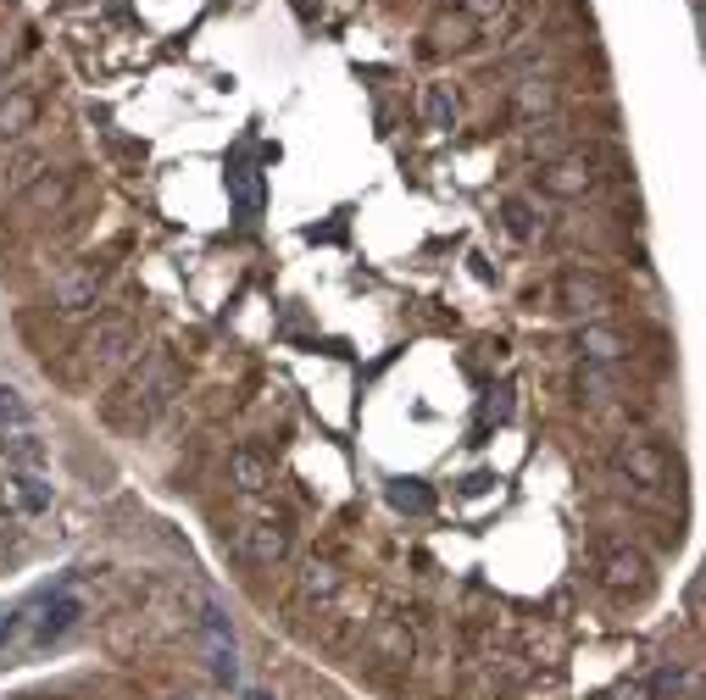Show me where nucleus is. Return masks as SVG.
<instances>
[{
	"mask_svg": "<svg viewBox=\"0 0 706 700\" xmlns=\"http://www.w3.org/2000/svg\"><path fill=\"white\" fill-rule=\"evenodd\" d=\"M390 506L423 517V511H434V489H423L417 478H395V484H390Z\"/></svg>",
	"mask_w": 706,
	"mask_h": 700,
	"instance_id": "10",
	"label": "nucleus"
},
{
	"mask_svg": "<svg viewBox=\"0 0 706 700\" xmlns=\"http://www.w3.org/2000/svg\"><path fill=\"white\" fill-rule=\"evenodd\" d=\"M7 456L23 467V473H40L45 467V445H40V433L29 428V433H7Z\"/></svg>",
	"mask_w": 706,
	"mask_h": 700,
	"instance_id": "11",
	"label": "nucleus"
},
{
	"mask_svg": "<svg viewBox=\"0 0 706 700\" xmlns=\"http://www.w3.org/2000/svg\"><path fill=\"white\" fill-rule=\"evenodd\" d=\"M501 212H506V228H512L517 239H535L540 223H535V206H528V201H506Z\"/></svg>",
	"mask_w": 706,
	"mask_h": 700,
	"instance_id": "16",
	"label": "nucleus"
},
{
	"mask_svg": "<svg viewBox=\"0 0 706 700\" xmlns=\"http://www.w3.org/2000/svg\"><path fill=\"white\" fill-rule=\"evenodd\" d=\"M635 573H640V562H635V556H629V562H624V556L612 562V584H624V578H635Z\"/></svg>",
	"mask_w": 706,
	"mask_h": 700,
	"instance_id": "20",
	"label": "nucleus"
},
{
	"mask_svg": "<svg viewBox=\"0 0 706 700\" xmlns=\"http://www.w3.org/2000/svg\"><path fill=\"white\" fill-rule=\"evenodd\" d=\"M0 428H7V433H29L34 428V406L23 400V389H0Z\"/></svg>",
	"mask_w": 706,
	"mask_h": 700,
	"instance_id": "9",
	"label": "nucleus"
},
{
	"mask_svg": "<svg viewBox=\"0 0 706 700\" xmlns=\"http://www.w3.org/2000/svg\"><path fill=\"white\" fill-rule=\"evenodd\" d=\"M624 462H629V467H635V473H640V478H662V462H657V456H651V451H629V456H624Z\"/></svg>",
	"mask_w": 706,
	"mask_h": 700,
	"instance_id": "18",
	"label": "nucleus"
},
{
	"mask_svg": "<svg viewBox=\"0 0 706 700\" xmlns=\"http://www.w3.org/2000/svg\"><path fill=\"white\" fill-rule=\"evenodd\" d=\"M12 484H18V500H23V511H45V506H51V484H45L40 473H18Z\"/></svg>",
	"mask_w": 706,
	"mask_h": 700,
	"instance_id": "15",
	"label": "nucleus"
},
{
	"mask_svg": "<svg viewBox=\"0 0 706 700\" xmlns=\"http://www.w3.org/2000/svg\"><path fill=\"white\" fill-rule=\"evenodd\" d=\"M501 12V0H462V18L468 23H484V18H495Z\"/></svg>",
	"mask_w": 706,
	"mask_h": 700,
	"instance_id": "19",
	"label": "nucleus"
},
{
	"mask_svg": "<svg viewBox=\"0 0 706 700\" xmlns=\"http://www.w3.org/2000/svg\"><path fill=\"white\" fill-rule=\"evenodd\" d=\"M239 551L250 562H279L284 556V534L273 529V522H245V529H239Z\"/></svg>",
	"mask_w": 706,
	"mask_h": 700,
	"instance_id": "5",
	"label": "nucleus"
},
{
	"mask_svg": "<svg viewBox=\"0 0 706 700\" xmlns=\"http://www.w3.org/2000/svg\"><path fill=\"white\" fill-rule=\"evenodd\" d=\"M423 123L439 128V134L457 128V95L446 90V83H423Z\"/></svg>",
	"mask_w": 706,
	"mask_h": 700,
	"instance_id": "7",
	"label": "nucleus"
},
{
	"mask_svg": "<svg viewBox=\"0 0 706 700\" xmlns=\"http://www.w3.org/2000/svg\"><path fill=\"white\" fill-rule=\"evenodd\" d=\"M306 589H334V573H328V567H312V578H306Z\"/></svg>",
	"mask_w": 706,
	"mask_h": 700,
	"instance_id": "21",
	"label": "nucleus"
},
{
	"mask_svg": "<svg viewBox=\"0 0 706 700\" xmlns=\"http://www.w3.org/2000/svg\"><path fill=\"white\" fill-rule=\"evenodd\" d=\"M206 640H234V623L223 606H206Z\"/></svg>",
	"mask_w": 706,
	"mask_h": 700,
	"instance_id": "17",
	"label": "nucleus"
},
{
	"mask_svg": "<svg viewBox=\"0 0 706 700\" xmlns=\"http://www.w3.org/2000/svg\"><path fill=\"white\" fill-rule=\"evenodd\" d=\"M579 350H584L590 362H617V357H624V339H617L612 328H584L579 334Z\"/></svg>",
	"mask_w": 706,
	"mask_h": 700,
	"instance_id": "12",
	"label": "nucleus"
},
{
	"mask_svg": "<svg viewBox=\"0 0 706 700\" xmlns=\"http://www.w3.org/2000/svg\"><path fill=\"white\" fill-rule=\"evenodd\" d=\"M96 290H101V273H96V268L67 273V279L56 284V306H61V312H78V306H90V301H96Z\"/></svg>",
	"mask_w": 706,
	"mask_h": 700,
	"instance_id": "8",
	"label": "nucleus"
},
{
	"mask_svg": "<svg viewBox=\"0 0 706 700\" xmlns=\"http://www.w3.org/2000/svg\"><path fill=\"white\" fill-rule=\"evenodd\" d=\"M245 700H273V695H268V689H250V695H245Z\"/></svg>",
	"mask_w": 706,
	"mask_h": 700,
	"instance_id": "22",
	"label": "nucleus"
},
{
	"mask_svg": "<svg viewBox=\"0 0 706 700\" xmlns=\"http://www.w3.org/2000/svg\"><path fill=\"white\" fill-rule=\"evenodd\" d=\"M228 478H234V489L256 495V489H268V484H273V467L261 462L256 451H245V445H239V451L228 456Z\"/></svg>",
	"mask_w": 706,
	"mask_h": 700,
	"instance_id": "6",
	"label": "nucleus"
},
{
	"mask_svg": "<svg viewBox=\"0 0 706 700\" xmlns=\"http://www.w3.org/2000/svg\"><path fill=\"white\" fill-rule=\"evenodd\" d=\"M206 656H212V678L217 684H239V651H234V640H206Z\"/></svg>",
	"mask_w": 706,
	"mask_h": 700,
	"instance_id": "13",
	"label": "nucleus"
},
{
	"mask_svg": "<svg viewBox=\"0 0 706 700\" xmlns=\"http://www.w3.org/2000/svg\"><path fill=\"white\" fill-rule=\"evenodd\" d=\"M67 201V179H40L29 195H23V212H51Z\"/></svg>",
	"mask_w": 706,
	"mask_h": 700,
	"instance_id": "14",
	"label": "nucleus"
},
{
	"mask_svg": "<svg viewBox=\"0 0 706 700\" xmlns=\"http://www.w3.org/2000/svg\"><path fill=\"white\" fill-rule=\"evenodd\" d=\"M557 295H562V306H568V312H601L606 284H601V279H590V273H562Z\"/></svg>",
	"mask_w": 706,
	"mask_h": 700,
	"instance_id": "4",
	"label": "nucleus"
},
{
	"mask_svg": "<svg viewBox=\"0 0 706 700\" xmlns=\"http://www.w3.org/2000/svg\"><path fill=\"white\" fill-rule=\"evenodd\" d=\"M78 618H83V595H72V589H51V600H45V611H40V623H34L29 645H34V651H45V645L67 640V634L78 629Z\"/></svg>",
	"mask_w": 706,
	"mask_h": 700,
	"instance_id": "1",
	"label": "nucleus"
},
{
	"mask_svg": "<svg viewBox=\"0 0 706 700\" xmlns=\"http://www.w3.org/2000/svg\"><path fill=\"white\" fill-rule=\"evenodd\" d=\"M540 190L557 195V201L590 195V190H595V167H590V156H562V161H551V167L540 172Z\"/></svg>",
	"mask_w": 706,
	"mask_h": 700,
	"instance_id": "2",
	"label": "nucleus"
},
{
	"mask_svg": "<svg viewBox=\"0 0 706 700\" xmlns=\"http://www.w3.org/2000/svg\"><path fill=\"white\" fill-rule=\"evenodd\" d=\"M40 123V95L34 90H7L0 95V139H23Z\"/></svg>",
	"mask_w": 706,
	"mask_h": 700,
	"instance_id": "3",
	"label": "nucleus"
}]
</instances>
